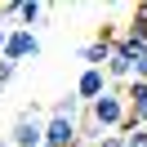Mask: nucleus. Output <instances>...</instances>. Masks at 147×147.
<instances>
[{
  "instance_id": "nucleus-1",
  "label": "nucleus",
  "mask_w": 147,
  "mask_h": 147,
  "mask_svg": "<svg viewBox=\"0 0 147 147\" xmlns=\"http://www.w3.org/2000/svg\"><path fill=\"white\" fill-rule=\"evenodd\" d=\"M5 138H9V147H45V111H40L36 102L22 107L18 120H13V129Z\"/></svg>"
},
{
  "instance_id": "nucleus-2",
  "label": "nucleus",
  "mask_w": 147,
  "mask_h": 147,
  "mask_svg": "<svg viewBox=\"0 0 147 147\" xmlns=\"http://www.w3.org/2000/svg\"><path fill=\"white\" fill-rule=\"evenodd\" d=\"M36 54H40V36H36V31L9 27V40H5V54H0V58L18 67V63H27V58H36Z\"/></svg>"
},
{
  "instance_id": "nucleus-3",
  "label": "nucleus",
  "mask_w": 147,
  "mask_h": 147,
  "mask_svg": "<svg viewBox=\"0 0 147 147\" xmlns=\"http://www.w3.org/2000/svg\"><path fill=\"white\" fill-rule=\"evenodd\" d=\"M45 147H80V120L45 111Z\"/></svg>"
},
{
  "instance_id": "nucleus-4",
  "label": "nucleus",
  "mask_w": 147,
  "mask_h": 147,
  "mask_svg": "<svg viewBox=\"0 0 147 147\" xmlns=\"http://www.w3.org/2000/svg\"><path fill=\"white\" fill-rule=\"evenodd\" d=\"M120 94H125V111H129V120H125V125L147 129V80H129Z\"/></svg>"
},
{
  "instance_id": "nucleus-5",
  "label": "nucleus",
  "mask_w": 147,
  "mask_h": 147,
  "mask_svg": "<svg viewBox=\"0 0 147 147\" xmlns=\"http://www.w3.org/2000/svg\"><path fill=\"white\" fill-rule=\"evenodd\" d=\"M107 89H111V80H107V71H102V67H85V71L76 76V98H80L85 107H89L94 98H102Z\"/></svg>"
},
{
  "instance_id": "nucleus-6",
  "label": "nucleus",
  "mask_w": 147,
  "mask_h": 147,
  "mask_svg": "<svg viewBox=\"0 0 147 147\" xmlns=\"http://www.w3.org/2000/svg\"><path fill=\"white\" fill-rule=\"evenodd\" d=\"M49 13V5H40V0H18V27L22 31H36V22Z\"/></svg>"
},
{
  "instance_id": "nucleus-7",
  "label": "nucleus",
  "mask_w": 147,
  "mask_h": 147,
  "mask_svg": "<svg viewBox=\"0 0 147 147\" xmlns=\"http://www.w3.org/2000/svg\"><path fill=\"white\" fill-rule=\"evenodd\" d=\"M107 58H111V45H107V40H89V45L80 49V63L85 67H107Z\"/></svg>"
},
{
  "instance_id": "nucleus-8",
  "label": "nucleus",
  "mask_w": 147,
  "mask_h": 147,
  "mask_svg": "<svg viewBox=\"0 0 147 147\" xmlns=\"http://www.w3.org/2000/svg\"><path fill=\"white\" fill-rule=\"evenodd\" d=\"M49 116H67V120H80V116H85V102H80V98L71 94V98L54 102V107H49Z\"/></svg>"
},
{
  "instance_id": "nucleus-9",
  "label": "nucleus",
  "mask_w": 147,
  "mask_h": 147,
  "mask_svg": "<svg viewBox=\"0 0 147 147\" xmlns=\"http://www.w3.org/2000/svg\"><path fill=\"white\" fill-rule=\"evenodd\" d=\"M120 134H125V147H147V129H134V125H125Z\"/></svg>"
},
{
  "instance_id": "nucleus-10",
  "label": "nucleus",
  "mask_w": 147,
  "mask_h": 147,
  "mask_svg": "<svg viewBox=\"0 0 147 147\" xmlns=\"http://www.w3.org/2000/svg\"><path fill=\"white\" fill-rule=\"evenodd\" d=\"M89 147H125V134H102L98 143H89Z\"/></svg>"
},
{
  "instance_id": "nucleus-11",
  "label": "nucleus",
  "mask_w": 147,
  "mask_h": 147,
  "mask_svg": "<svg viewBox=\"0 0 147 147\" xmlns=\"http://www.w3.org/2000/svg\"><path fill=\"white\" fill-rule=\"evenodd\" d=\"M134 18H138V22H147V0H143V5L134 9Z\"/></svg>"
},
{
  "instance_id": "nucleus-12",
  "label": "nucleus",
  "mask_w": 147,
  "mask_h": 147,
  "mask_svg": "<svg viewBox=\"0 0 147 147\" xmlns=\"http://www.w3.org/2000/svg\"><path fill=\"white\" fill-rule=\"evenodd\" d=\"M5 40H9V27H0V54H5Z\"/></svg>"
},
{
  "instance_id": "nucleus-13",
  "label": "nucleus",
  "mask_w": 147,
  "mask_h": 147,
  "mask_svg": "<svg viewBox=\"0 0 147 147\" xmlns=\"http://www.w3.org/2000/svg\"><path fill=\"white\" fill-rule=\"evenodd\" d=\"M0 147H9V138H5V143H0Z\"/></svg>"
}]
</instances>
